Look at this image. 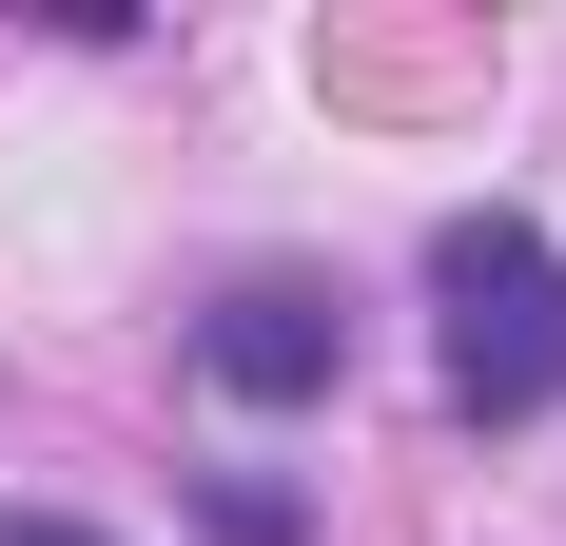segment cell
I'll list each match as a JSON object with an SVG mask.
<instances>
[{
  "mask_svg": "<svg viewBox=\"0 0 566 546\" xmlns=\"http://www.w3.org/2000/svg\"><path fill=\"white\" fill-rule=\"evenodd\" d=\"M430 293H450V390L469 410H547L566 390V254L527 216H450L430 234Z\"/></svg>",
  "mask_w": 566,
  "mask_h": 546,
  "instance_id": "cell-1",
  "label": "cell"
},
{
  "mask_svg": "<svg viewBox=\"0 0 566 546\" xmlns=\"http://www.w3.org/2000/svg\"><path fill=\"white\" fill-rule=\"evenodd\" d=\"M196 351H216V390H254V410H293V390H333V371H352V313L313 293V273H234Z\"/></svg>",
  "mask_w": 566,
  "mask_h": 546,
  "instance_id": "cell-2",
  "label": "cell"
},
{
  "mask_svg": "<svg viewBox=\"0 0 566 546\" xmlns=\"http://www.w3.org/2000/svg\"><path fill=\"white\" fill-rule=\"evenodd\" d=\"M0 546H98V527H59V507H0Z\"/></svg>",
  "mask_w": 566,
  "mask_h": 546,
  "instance_id": "cell-3",
  "label": "cell"
}]
</instances>
